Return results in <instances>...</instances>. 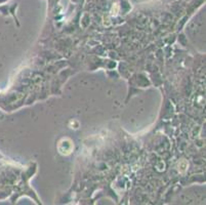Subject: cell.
<instances>
[{
    "instance_id": "cell-1",
    "label": "cell",
    "mask_w": 206,
    "mask_h": 205,
    "mask_svg": "<svg viewBox=\"0 0 206 205\" xmlns=\"http://www.w3.org/2000/svg\"><path fill=\"white\" fill-rule=\"evenodd\" d=\"M187 168H188V162L186 161V160H183V161L179 164V172H181V173H185L186 170H187Z\"/></svg>"
}]
</instances>
